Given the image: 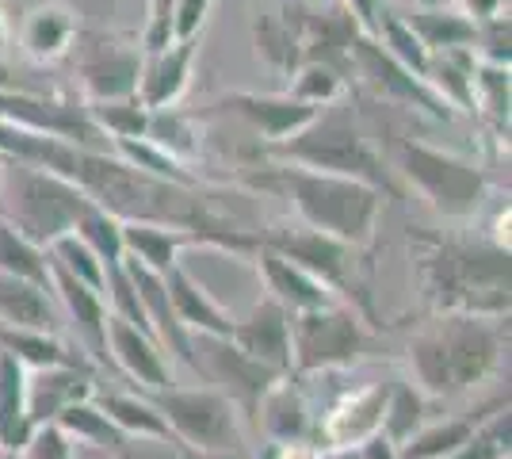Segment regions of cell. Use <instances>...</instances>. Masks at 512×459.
<instances>
[{
  "label": "cell",
  "mask_w": 512,
  "mask_h": 459,
  "mask_svg": "<svg viewBox=\"0 0 512 459\" xmlns=\"http://www.w3.org/2000/svg\"><path fill=\"white\" fill-rule=\"evenodd\" d=\"M417 284L436 314L509 318V245L505 241L409 234Z\"/></svg>",
  "instance_id": "cell-1"
},
{
  "label": "cell",
  "mask_w": 512,
  "mask_h": 459,
  "mask_svg": "<svg viewBox=\"0 0 512 459\" xmlns=\"http://www.w3.org/2000/svg\"><path fill=\"white\" fill-rule=\"evenodd\" d=\"M509 349V318L436 314L409 341L413 387L425 398H459L486 383Z\"/></svg>",
  "instance_id": "cell-2"
},
{
  "label": "cell",
  "mask_w": 512,
  "mask_h": 459,
  "mask_svg": "<svg viewBox=\"0 0 512 459\" xmlns=\"http://www.w3.org/2000/svg\"><path fill=\"white\" fill-rule=\"evenodd\" d=\"M249 184L291 199L302 226H310V230L341 238L356 249L371 245V238H375L383 192L363 184V180L314 173V169H299V165H276L264 176H249Z\"/></svg>",
  "instance_id": "cell-3"
},
{
  "label": "cell",
  "mask_w": 512,
  "mask_h": 459,
  "mask_svg": "<svg viewBox=\"0 0 512 459\" xmlns=\"http://www.w3.org/2000/svg\"><path fill=\"white\" fill-rule=\"evenodd\" d=\"M268 153L279 157L283 165H299V169H314V173L352 176V180H363V184L379 188L383 196H398V184L390 180V169L383 165V157L375 153V146L367 142V134L360 131L356 115H352V108L344 100H333V104L318 108V115L306 127L272 142Z\"/></svg>",
  "instance_id": "cell-4"
},
{
  "label": "cell",
  "mask_w": 512,
  "mask_h": 459,
  "mask_svg": "<svg viewBox=\"0 0 512 459\" xmlns=\"http://www.w3.org/2000/svg\"><path fill=\"white\" fill-rule=\"evenodd\" d=\"M256 245L272 249L291 264L306 268L314 280L329 287L341 303H348L363 322H375V306H371V264L360 257L356 245L341 238H329L321 230H260Z\"/></svg>",
  "instance_id": "cell-5"
},
{
  "label": "cell",
  "mask_w": 512,
  "mask_h": 459,
  "mask_svg": "<svg viewBox=\"0 0 512 459\" xmlns=\"http://www.w3.org/2000/svg\"><path fill=\"white\" fill-rule=\"evenodd\" d=\"M88 207H92V199L73 180L20 161L16 176L4 188V211L0 215L12 222L27 241L46 249L54 238L73 234Z\"/></svg>",
  "instance_id": "cell-6"
},
{
  "label": "cell",
  "mask_w": 512,
  "mask_h": 459,
  "mask_svg": "<svg viewBox=\"0 0 512 459\" xmlns=\"http://www.w3.org/2000/svg\"><path fill=\"white\" fill-rule=\"evenodd\" d=\"M394 157H398V169L406 173V180L421 192V196L448 219H470L482 211L486 192H490V180L486 173L463 161L448 150H436L428 142L417 138H398L394 142Z\"/></svg>",
  "instance_id": "cell-7"
},
{
  "label": "cell",
  "mask_w": 512,
  "mask_h": 459,
  "mask_svg": "<svg viewBox=\"0 0 512 459\" xmlns=\"http://www.w3.org/2000/svg\"><path fill=\"white\" fill-rule=\"evenodd\" d=\"M287 329H291V375L352 368L375 349L367 322L348 303L295 310L287 314Z\"/></svg>",
  "instance_id": "cell-8"
},
{
  "label": "cell",
  "mask_w": 512,
  "mask_h": 459,
  "mask_svg": "<svg viewBox=\"0 0 512 459\" xmlns=\"http://www.w3.org/2000/svg\"><path fill=\"white\" fill-rule=\"evenodd\" d=\"M161 417L169 421L176 440L184 444L180 452H237L241 444V421L237 406L218 391V387H165V391H146Z\"/></svg>",
  "instance_id": "cell-9"
},
{
  "label": "cell",
  "mask_w": 512,
  "mask_h": 459,
  "mask_svg": "<svg viewBox=\"0 0 512 459\" xmlns=\"http://www.w3.org/2000/svg\"><path fill=\"white\" fill-rule=\"evenodd\" d=\"M348 69H352L375 96H383V100H390V104L421 108L425 115L444 119V123L451 119L448 100L428 85L425 77L409 73L402 62H394L383 46H379V39H371L367 31H356V35H352V46H348Z\"/></svg>",
  "instance_id": "cell-10"
},
{
  "label": "cell",
  "mask_w": 512,
  "mask_h": 459,
  "mask_svg": "<svg viewBox=\"0 0 512 459\" xmlns=\"http://www.w3.org/2000/svg\"><path fill=\"white\" fill-rule=\"evenodd\" d=\"M195 356H199V375L218 387L234 402L241 414L253 417L260 394L268 391L276 379H283L287 372H276L268 364H260L256 356L241 352L230 337H207V333H195Z\"/></svg>",
  "instance_id": "cell-11"
},
{
  "label": "cell",
  "mask_w": 512,
  "mask_h": 459,
  "mask_svg": "<svg viewBox=\"0 0 512 459\" xmlns=\"http://www.w3.org/2000/svg\"><path fill=\"white\" fill-rule=\"evenodd\" d=\"M0 119L20 123L27 131L54 134L65 142H77L85 150H111L107 134L92 123L85 104H69V100H43L20 88H0Z\"/></svg>",
  "instance_id": "cell-12"
},
{
  "label": "cell",
  "mask_w": 512,
  "mask_h": 459,
  "mask_svg": "<svg viewBox=\"0 0 512 459\" xmlns=\"http://www.w3.org/2000/svg\"><path fill=\"white\" fill-rule=\"evenodd\" d=\"M386 398H390V383H363L356 391L341 394V398L314 421V444H318L321 452H348V448H360L363 440L383 433Z\"/></svg>",
  "instance_id": "cell-13"
},
{
  "label": "cell",
  "mask_w": 512,
  "mask_h": 459,
  "mask_svg": "<svg viewBox=\"0 0 512 459\" xmlns=\"http://www.w3.org/2000/svg\"><path fill=\"white\" fill-rule=\"evenodd\" d=\"M77 77L88 100H123L138 92L142 50L111 35H88L77 50Z\"/></svg>",
  "instance_id": "cell-14"
},
{
  "label": "cell",
  "mask_w": 512,
  "mask_h": 459,
  "mask_svg": "<svg viewBox=\"0 0 512 459\" xmlns=\"http://www.w3.org/2000/svg\"><path fill=\"white\" fill-rule=\"evenodd\" d=\"M107 356L123 375H130L142 391H165L172 387L169 360L150 333L123 322L119 314H107Z\"/></svg>",
  "instance_id": "cell-15"
},
{
  "label": "cell",
  "mask_w": 512,
  "mask_h": 459,
  "mask_svg": "<svg viewBox=\"0 0 512 459\" xmlns=\"http://www.w3.org/2000/svg\"><path fill=\"white\" fill-rule=\"evenodd\" d=\"M123 264H127L130 284H134L138 299H142V310H146V318H150L157 345H161V349H169V352H176V356H180L188 368H195V372H199V356H195L192 333L180 326V318H176V310H172L165 276H161V272H153V268H146L142 261H134V257H123Z\"/></svg>",
  "instance_id": "cell-16"
},
{
  "label": "cell",
  "mask_w": 512,
  "mask_h": 459,
  "mask_svg": "<svg viewBox=\"0 0 512 459\" xmlns=\"http://www.w3.org/2000/svg\"><path fill=\"white\" fill-rule=\"evenodd\" d=\"M50 261V257H46ZM50 287H54V295L62 299L65 314L73 318V329H77V337H81V345L85 352H92L100 364H111V356H107V303L100 291H92L85 280H77L73 272H65L58 261H50Z\"/></svg>",
  "instance_id": "cell-17"
},
{
  "label": "cell",
  "mask_w": 512,
  "mask_h": 459,
  "mask_svg": "<svg viewBox=\"0 0 512 459\" xmlns=\"http://www.w3.org/2000/svg\"><path fill=\"white\" fill-rule=\"evenodd\" d=\"M241 352L256 356L260 364L276 368V372L291 375V329H287V310L268 295L249 310V318L234 322V333H230Z\"/></svg>",
  "instance_id": "cell-18"
},
{
  "label": "cell",
  "mask_w": 512,
  "mask_h": 459,
  "mask_svg": "<svg viewBox=\"0 0 512 459\" xmlns=\"http://www.w3.org/2000/svg\"><path fill=\"white\" fill-rule=\"evenodd\" d=\"M218 108L222 111H234L241 115L249 127H253L268 146L279 142V138H287V134H295L299 127H306L318 108L314 104H302L295 100L291 92L287 96H260V92H230L226 100H218Z\"/></svg>",
  "instance_id": "cell-19"
},
{
  "label": "cell",
  "mask_w": 512,
  "mask_h": 459,
  "mask_svg": "<svg viewBox=\"0 0 512 459\" xmlns=\"http://www.w3.org/2000/svg\"><path fill=\"white\" fill-rule=\"evenodd\" d=\"M256 268H260V276H264V287H268V295L276 299L287 314H295V310H318V306H333L341 303L329 287L314 280L306 268L299 264H291L287 257H279L272 249H264V245H256Z\"/></svg>",
  "instance_id": "cell-20"
},
{
  "label": "cell",
  "mask_w": 512,
  "mask_h": 459,
  "mask_svg": "<svg viewBox=\"0 0 512 459\" xmlns=\"http://www.w3.org/2000/svg\"><path fill=\"white\" fill-rule=\"evenodd\" d=\"M195 39H180L161 54H142V77H138V100L150 111L172 108L192 81Z\"/></svg>",
  "instance_id": "cell-21"
},
{
  "label": "cell",
  "mask_w": 512,
  "mask_h": 459,
  "mask_svg": "<svg viewBox=\"0 0 512 459\" xmlns=\"http://www.w3.org/2000/svg\"><path fill=\"white\" fill-rule=\"evenodd\" d=\"M96 394L92 364L85 368H39L27 372V417L31 425H43L62 414L69 402H81Z\"/></svg>",
  "instance_id": "cell-22"
},
{
  "label": "cell",
  "mask_w": 512,
  "mask_h": 459,
  "mask_svg": "<svg viewBox=\"0 0 512 459\" xmlns=\"http://www.w3.org/2000/svg\"><path fill=\"white\" fill-rule=\"evenodd\" d=\"M253 421L264 429V437L272 440V444H283V440H314V414H310L302 391L291 383V375L276 379L268 391L260 394Z\"/></svg>",
  "instance_id": "cell-23"
},
{
  "label": "cell",
  "mask_w": 512,
  "mask_h": 459,
  "mask_svg": "<svg viewBox=\"0 0 512 459\" xmlns=\"http://www.w3.org/2000/svg\"><path fill=\"white\" fill-rule=\"evenodd\" d=\"M165 287H169L172 310H176L180 326L188 329V333H207V337H230L234 333L237 318H230L222 306L214 303L211 295L188 276V268L180 261L165 272Z\"/></svg>",
  "instance_id": "cell-24"
},
{
  "label": "cell",
  "mask_w": 512,
  "mask_h": 459,
  "mask_svg": "<svg viewBox=\"0 0 512 459\" xmlns=\"http://www.w3.org/2000/svg\"><path fill=\"white\" fill-rule=\"evenodd\" d=\"M31 417H27V368L0 349V452L20 456L31 437Z\"/></svg>",
  "instance_id": "cell-25"
},
{
  "label": "cell",
  "mask_w": 512,
  "mask_h": 459,
  "mask_svg": "<svg viewBox=\"0 0 512 459\" xmlns=\"http://www.w3.org/2000/svg\"><path fill=\"white\" fill-rule=\"evenodd\" d=\"M501 406H509V394L505 398H493L490 406H482V410H474L470 417H444V421H432V425H421L417 433L409 440L398 444V459H444L451 456L463 440L493 414V410H501Z\"/></svg>",
  "instance_id": "cell-26"
},
{
  "label": "cell",
  "mask_w": 512,
  "mask_h": 459,
  "mask_svg": "<svg viewBox=\"0 0 512 459\" xmlns=\"http://www.w3.org/2000/svg\"><path fill=\"white\" fill-rule=\"evenodd\" d=\"M54 291L31 284L23 276L0 272V326H20V329H58V306L50 299Z\"/></svg>",
  "instance_id": "cell-27"
},
{
  "label": "cell",
  "mask_w": 512,
  "mask_h": 459,
  "mask_svg": "<svg viewBox=\"0 0 512 459\" xmlns=\"http://www.w3.org/2000/svg\"><path fill=\"white\" fill-rule=\"evenodd\" d=\"M188 245H199V234L180 230V226H165V222H123L127 257L142 261L161 276L180 261V249H188Z\"/></svg>",
  "instance_id": "cell-28"
},
{
  "label": "cell",
  "mask_w": 512,
  "mask_h": 459,
  "mask_svg": "<svg viewBox=\"0 0 512 459\" xmlns=\"http://www.w3.org/2000/svg\"><path fill=\"white\" fill-rule=\"evenodd\" d=\"M77 39V20L62 4H39L27 12L20 27V46L35 62H58Z\"/></svg>",
  "instance_id": "cell-29"
},
{
  "label": "cell",
  "mask_w": 512,
  "mask_h": 459,
  "mask_svg": "<svg viewBox=\"0 0 512 459\" xmlns=\"http://www.w3.org/2000/svg\"><path fill=\"white\" fill-rule=\"evenodd\" d=\"M54 425H58L69 440L92 444V448H100V452H107V456H115V459H123L130 452V437L104 414V410H100L96 398L69 402L62 414L54 417Z\"/></svg>",
  "instance_id": "cell-30"
},
{
  "label": "cell",
  "mask_w": 512,
  "mask_h": 459,
  "mask_svg": "<svg viewBox=\"0 0 512 459\" xmlns=\"http://www.w3.org/2000/svg\"><path fill=\"white\" fill-rule=\"evenodd\" d=\"M96 402H100V410H104L123 433H127L130 440L138 437V440H165V444H172L176 452L184 448L180 440H176V433L169 429V421L161 417V410L153 406L146 394H92Z\"/></svg>",
  "instance_id": "cell-31"
},
{
  "label": "cell",
  "mask_w": 512,
  "mask_h": 459,
  "mask_svg": "<svg viewBox=\"0 0 512 459\" xmlns=\"http://www.w3.org/2000/svg\"><path fill=\"white\" fill-rule=\"evenodd\" d=\"M0 349L12 352L27 372H39V368H85L88 364L81 352L65 349L62 341L54 333H46V329L0 326Z\"/></svg>",
  "instance_id": "cell-32"
},
{
  "label": "cell",
  "mask_w": 512,
  "mask_h": 459,
  "mask_svg": "<svg viewBox=\"0 0 512 459\" xmlns=\"http://www.w3.org/2000/svg\"><path fill=\"white\" fill-rule=\"evenodd\" d=\"M413 35L425 43V50H451V46H474V20L463 12H451V8H417L409 16Z\"/></svg>",
  "instance_id": "cell-33"
},
{
  "label": "cell",
  "mask_w": 512,
  "mask_h": 459,
  "mask_svg": "<svg viewBox=\"0 0 512 459\" xmlns=\"http://www.w3.org/2000/svg\"><path fill=\"white\" fill-rule=\"evenodd\" d=\"M0 272H12V276H23V280H31V284L54 291V287H50L46 249H39L35 241L23 238L20 230L4 219V215H0Z\"/></svg>",
  "instance_id": "cell-34"
},
{
  "label": "cell",
  "mask_w": 512,
  "mask_h": 459,
  "mask_svg": "<svg viewBox=\"0 0 512 459\" xmlns=\"http://www.w3.org/2000/svg\"><path fill=\"white\" fill-rule=\"evenodd\" d=\"M111 150L119 153L127 165L157 176V180H169V184H180V188H195V176L188 173V165L176 161V157L165 153L161 146H153L150 138H115Z\"/></svg>",
  "instance_id": "cell-35"
},
{
  "label": "cell",
  "mask_w": 512,
  "mask_h": 459,
  "mask_svg": "<svg viewBox=\"0 0 512 459\" xmlns=\"http://www.w3.org/2000/svg\"><path fill=\"white\" fill-rule=\"evenodd\" d=\"M92 123L107 134V142L115 138H146L150 127V108L138 96H123V100H85Z\"/></svg>",
  "instance_id": "cell-36"
},
{
  "label": "cell",
  "mask_w": 512,
  "mask_h": 459,
  "mask_svg": "<svg viewBox=\"0 0 512 459\" xmlns=\"http://www.w3.org/2000/svg\"><path fill=\"white\" fill-rule=\"evenodd\" d=\"M425 421H428L425 394L417 391L413 383H390V398H386V414H383V437L398 448V444L413 437Z\"/></svg>",
  "instance_id": "cell-37"
},
{
  "label": "cell",
  "mask_w": 512,
  "mask_h": 459,
  "mask_svg": "<svg viewBox=\"0 0 512 459\" xmlns=\"http://www.w3.org/2000/svg\"><path fill=\"white\" fill-rule=\"evenodd\" d=\"M375 35H379V46H383L394 62H402V66H406L409 73H417V77H425L428 73V50H425V43L413 35V27H409L402 16H394V12H379V20H375Z\"/></svg>",
  "instance_id": "cell-38"
},
{
  "label": "cell",
  "mask_w": 512,
  "mask_h": 459,
  "mask_svg": "<svg viewBox=\"0 0 512 459\" xmlns=\"http://www.w3.org/2000/svg\"><path fill=\"white\" fill-rule=\"evenodd\" d=\"M509 440H512V417H509V406H501V410H493V414L444 459H509V448H512Z\"/></svg>",
  "instance_id": "cell-39"
},
{
  "label": "cell",
  "mask_w": 512,
  "mask_h": 459,
  "mask_svg": "<svg viewBox=\"0 0 512 459\" xmlns=\"http://www.w3.org/2000/svg\"><path fill=\"white\" fill-rule=\"evenodd\" d=\"M470 92H474V108L486 111L497 127L509 123V66H493V62L474 58Z\"/></svg>",
  "instance_id": "cell-40"
},
{
  "label": "cell",
  "mask_w": 512,
  "mask_h": 459,
  "mask_svg": "<svg viewBox=\"0 0 512 459\" xmlns=\"http://www.w3.org/2000/svg\"><path fill=\"white\" fill-rule=\"evenodd\" d=\"M344 92V73L329 62H302L295 73H291V96L302 100V104H314V108H325L333 100H341Z\"/></svg>",
  "instance_id": "cell-41"
},
{
  "label": "cell",
  "mask_w": 512,
  "mask_h": 459,
  "mask_svg": "<svg viewBox=\"0 0 512 459\" xmlns=\"http://www.w3.org/2000/svg\"><path fill=\"white\" fill-rule=\"evenodd\" d=\"M73 234L85 241L104 264H115L127 257V249H123V222L115 219V215H107L104 207H96V203L85 211V219L77 222Z\"/></svg>",
  "instance_id": "cell-42"
},
{
  "label": "cell",
  "mask_w": 512,
  "mask_h": 459,
  "mask_svg": "<svg viewBox=\"0 0 512 459\" xmlns=\"http://www.w3.org/2000/svg\"><path fill=\"white\" fill-rule=\"evenodd\" d=\"M46 257L62 264L65 272H73L77 280H85L92 291H100V295H104V261H100V257H96V253H92L77 234H62V238H54L50 245H46Z\"/></svg>",
  "instance_id": "cell-43"
},
{
  "label": "cell",
  "mask_w": 512,
  "mask_h": 459,
  "mask_svg": "<svg viewBox=\"0 0 512 459\" xmlns=\"http://www.w3.org/2000/svg\"><path fill=\"white\" fill-rule=\"evenodd\" d=\"M146 138L153 146H161L165 153H172L176 161H192L195 150H199V138H195L192 123L184 115H176L172 108L150 111V127H146Z\"/></svg>",
  "instance_id": "cell-44"
},
{
  "label": "cell",
  "mask_w": 512,
  "mask_h": 459,
  "mask_svg": "<svg viewBox=\"0 0 512 459\" xmlns=\"http://www.w3.org/2000/svg\"><path fill=\"white\" fill-rule=\"evenodd\" d=\"M23 459H73V440L65 437L54 421H43L31 429V437L23 444Z\"/></svg>",
  "instance_id": "cell-45"
},
{
  "label": "cell",
  "mask_w": 512,
  "mask_h": 459,
  "mask_svg": "<svg viewBox=\"0 0 512 459\" xmlns=\"http://www.w3.org/2000/svg\"><path fill=\"white\" fill-rule=\"evenodd\" d=\"M176 43V31H172V0H150V20L142 31V54H161Z\"/></svg>",
  "instance_id": "cell-46"
},
{
  "label": "cell",
  "mask_w": 512,
  "mask_h": 459,
  "mask_svg": "<svg viewBox=\"0 0 512 459\" xmlns=\"http://www.w3.org/2000/svg\"><path fill=\"white\" fill-rule=\"evenodd\" d=\"M214 0H172V31H176V43L180 39H199L203 23L211 16Z\"/></svg>",
  "instance_id": "cell-47"
},
{
  "label": "cell",
  "mask_w": 512,
  "mask_h": 459,
  "mask_svg": "<svg viewBox=\"0 0 512 459\" xmlns=\"http://www.w3.org/2000/svg\"><path fill=\"white\" fill-rule=\"evenodd\" d=\"M268 459H325V452L314 440H283L268 448Z\"/></svg>",
  "instance_id": "cell-48"
},
{
  "label": "cell",
  "mask_w": 512,
  "mask_h": 459,
  "mask_svg": "<svg viewBox=\"0 0 512 459\" xmlns=\"http://www.w3.org/2000/svg\"><path fill=\"white\" fill-rule=\"evenodd\" d=\"M344 8L352 12V20L360 23V31H375V20H379V12H383V4L379 0H344Z\"/></svg>",
  "instance_id": "cell-49"
},
{
  "label": "cell",
  "mask_w": 512,
  "mask_h": 459,
  "mask_svg": "<svg viewBox=\"0 0 512 459\" xmlns=\"http://www.w3.org/2000/svg\"><path fill=\"white\" fill-rule=\"evenodd\" d=\"M360 459H398V448H394L383 433H375L371 440H363L360 444Z\"/></svg>",
  "instance_id": "cell-50"
},
{
  "label": "cell",
  "mask_w": 512,
  "mask_h": 459,
  "mask_svg": "<svg viewBox=\"0 0 512 459\" xmlns=\"http://www.w3.org/2000/svg\"><path fill=\"white\" fill-rule=\"evenodd\" d=\"M459 12L463 16H470V20H490V16H497L501 12V0H459Z\"/></svg>",
  "instance_id": "cell-51"
},
{
  "label": "cell",
  "mask_w": 512,
  "mask_h": 459,
  "mask_svg": "<svg viewBox=\"0 0 512 459\" xmlns=\"http://www.w3.org/2000/svg\"><path fill=\"white\" fill-rule=\"evenodd\" d=\"M184 459H245L241 452H180Z\"/></svg>",
  "instance_id": "cell-52"
},
{
  "label": "cell",
  "mask_w": 512,
  "mask_h": 459,
  "mask_svg": "<svg viewBox=\"0 0 512 459\" xmlns=\"http://www.w3.org/2000/svg\"><path fill=\"white\" fill-rule=\"evenodd\" d=\"M0 88H16V77H12V69L0 62Z\"/></svg>",
  "instance_id": "cell-53"
},
{
  "label": "cell",
  "mask_w": 512,
  "mask_h": 459,
  "mask_svg": "<svg viewBox=\"0 0 512 459\" xmlns=\"http://www.w3.org/2000/svg\"><path fill=\"white\" fill-rule=\"evenodd\" d=\"M333 459H360V452H352V448H348V452H341V456H333Z\"/></svg>",
  "instance_id": "cell-54"
},
{
  "label": "cell",
  "mask_w": 512,
  "mask_h": 459,
  "mask_svg": "<svg viewBox=\"0 0 512 459\" xmlns=\"http://www.w3.org/2000/svg\"><path fill=\"white\" fill-rule=\"evenodd\" d=\"M0 43H4V16H0Z\"/></svg>",
  "instance_id": "cell-55"
},
{
  "label": "cell",
  "mask_w": 512,
  "mask_h": 459,
  "mask_svg": "<svg viewBox=\"0 0 512 459\" xmlns=\"http://www.w3.org/2000/svg\"><path fill=\"white\" fill-rule=\"evenodd\" d=\"M0 459H16V456H0Z\"/></svg>",
  "instance_id": "cell-56"
},
{
  "label": "cell",
  "mask_w": 512,
  "mask_h": 459,
  "mask_svg": "<svg viewBox=\"0 0 512 459\" xmlns=\"http://www.w3.org/2000/svg\"><path fill=\"white\" fill-rule=\"evenodd\" d=\"M123 459H134V456H130V452H127V456H123Z\"/></svg>",
  "instance_id": "cell-57"
},
{
  "label": "cell",
  "mask_w": 512,
  "mask_h": 459,
  "mask_svg": "<svg viewBox=\"0 0 512 459\" xmlns=\"http://www.w3.org/2000/svg\"><path fill=\"white\" fill-rule=\"evenodd\" d=\"M425 4H436V0H425Z\"/></svg>",
  "instance_id": "cell-58"
},
{
  "label": "cell",
  "mask_w": 512,
  "mask_h": 459,
  "mask_svg": "<svg viewBox=\"0 0 512 459\" xmlns=\"http://www.w3.org/2000/svg\"><path fill=\"white\" fill-rule=\"evenodd\" d=\"M0 456H4V452H0Z\"/></svg>",
  "instance_id": "cell-59"
}]
</instances>
